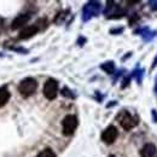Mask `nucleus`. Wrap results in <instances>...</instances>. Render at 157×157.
Here are the masks:
<instances>
[{
    "label": "nucleus",
    "mask_w": 157,
    "mask_h": 157,
    "mask_svg": "<svg viewBox=\"0 0 157 157\" xmlns=\"http://www.w3.org/2000/svg\"><path fill=\"white\" fill-rule=\"evenodd\" d=\"M38 88V81L34 78H23L18 85V92L23 97H30L35 93Z\"/></svg>",
    "instance_id": "obj_1"
},
{
    "label": "nucleus",
    "mask_w": 157,
    "mask_h": 157,
    "mask_svg": "<svg viewBox=\"0 0 157 157\" xmlns=\"http://www.w3.org/2000/svg\"><path fill=\"white\" fill-rule=\"evenodd\" d=\"M116 120L118 121V123L121 124V127L126 131H129L132 128H134L138 124V117L133 116L129 111L127 110H122L118 113V115L116 116Z\"/></svg>",
    "instance_id": "obj_2"
},
{
    "label": "nucleus",
    "mask_w": 157,
    "mask_h": 157,
    "mask_svg": "<svg viewBox=\"0 0 157 157\" xmlns=\"http://www.w3.org/2000/svg\"><path fill=\"white\" fill-rule=\"evenodd\" d=\"M78 126V120L75 115H67L62 121V132L64 136H73Z\"/></svg>",
    "instance_id": "obj_3"
},
{
    "label": "nucleus",
    "mask_w": 157,
    "mask_h": 157,
    "mask_svg": "<svg viewBox=\"0 0 157 157\" xmlns=\"http://www.w3.org/2000/svg\"><path fill=\"white\" fill-rule=\"evenodd\" d=\"M101 5L98 1H90L87 2L83 9H82V21L87 22L88 20H91L92 17H97L100 12Z\"/></svg>",
    "instance_id": "obj_4"
},
{
    "label": "nucleus",
    "mask_w": 157,
    "mask_h": 157,
    "mask_svg": "<svg viewBox=\"0 0 157 157\" xmlns=\"http://www.w3.org/2000/svg\"><path fill=\"white\" fill-rule=\"evenodd\" d=\"M58 94V81L55 78H48L44 85V96L48 100H52Z\"/></svg>",
    "instance_id": "obj_5"
},
{
    "label": "nucleus",
    "mask_w": 157,
    "mask_h": 157,
    "mask_svg": "<svg viewBox=\"0 0 157 157\" xmlns=\"http://www.w3.org/2000/svg\"><path fill=\"white\" fill-rule=\"evenodd\" d=\"M118 137V131L115 126H109L106 127L103 133H101V140L105 143V144H113Z\"/></svg>",
    "instance_id": "obj_6"
},
{
    "label": "nucleus",
    "mask_w": 157,
    "mask_h": 157,
    "mask_svg": "<svg viewBox=\"0 0 157 157\" xmlns=\"http://www.w3.org/2000/svg\"><path fill=\"white\" fill-rule=\"evenodd\" d=\"M106 9L104 11V15L108 17V18H120L122 15H123V11L121 10L120 6H116L115 2L113 1H108L106 2Z\"/></svg>",
    "instance_id": "obj_7"
},
{
    "label": "nucleus",
    "mask_w": 157,
    "mask_h": 157,
    "mask_svg": "<svg viewBox=\"0 0 157 157\" xmlns=\"http://www.w3.org/2000/svg\"><path fill=\"white\" fill-rule=\"evenodd\" d=\"M39 32V27L36 24H33V25H27L24 27L18 34V39L20 40H27L30 39L32 36H34L36 33Z\"/></svg>",
    "instance_id": "obj_8"
},
{
    "label": "nucleus",
    "mask_w": 157,
    "mask_h": 157,
    "mask_svg": "<svg viewBox=\"0 0 157 157\" xmlns=\"http://www.w3.org/2000/svg\"><path fill=\"white\" fill-rule=\"evenodd\" d=\"M29 20H30L29 15H20V16H17L15 20L11 22V27H10L11 30H17V29L22 28L23 25H25L28 23Z\"/></svg>",
    "instance_id": "obj_9"
},
{
    "label": "nucleus",
    "mask_w": 157,
    "mask_h": 157,
    "mask_svg": "<svg viewBox=\"0 0 157 157\" xmlns=\"http://www.w3.org/2000/svg\"><path fill=\"white\" fill-rule=\"evenodd\" d=\"M141 157H157V147L154 144H146L140 151Z\"/></svg>",
    "instance_id": "obj_10"
},
{
    "label": "nucleus",
    "mask_w": 157,
    "mask_h": 157,
    "mask_svg": "<svg viewBox=\"0 0 157 157\" xmlns=\"http://www.w3.org/2000/svg\"><path fill=\"white\" fill-rule=\"evenodd\" d=\"M10 98H11V93H10V91L7 88V85L1 86L0 87V108L5 106L9 103Z\"/></svg>",
    "instance_id": "obj_11"
},
{
    "label": "nucleus",
    "mask_w": 157,
    "mask_h": 157,
    "mask_svg": "<svg viewBox=\"0 0 157 157\" xmlns=\"http://www.w3.org/2000/svg\"><path fill=\"white\" fill-rule=\"evenodd\" d=\"M100 69L104 70L106 74H113L114 70H115V63L113 60H109V62H105L100 65Z\"/></svg>",
    "instance_id": "obj_12"
},
{
    "label": "nucleus",
    "mask_w": 157,
    "mask_h": 157,
    "mask_svg": "<svg viewBox=\"0 0 157 157\" xmlns=\"http://www.w3.org/2000/svg\"><path fill=\"white\" fill-rule=\"evenodd\" d=\"M36 157H56V154L53 152L52 149L46 147V149H44L42 151H40L39 155H38Z\"/></svg>",
    "instance_id": "obj_13"
},
{
    "label": "nucleus",
    "mask_w": 157,
    "mask_h": 157,
    "mask_svg": "<svg viewBox=\"0 0 157 157\" xmlns=\"http://www.w3.org/2000/svg\"><path fill=\"white\" fill-rule=\"evenodd\" d=\"M62 94L64 96V97H68V98H70V99H74L75 98V94L68 88V87H64L63 90H62Z\"/></svg>",
    "instance_id": "obj_14"
},
{
    "label": "nucleus",
    "mask_w": 157,
    "mask_h": 157,
    "mask_svg": "<svg viewBox=\"0 0 157 157\" xmlns=\"http://www.w3.org/2000/svg\"><path fill=\"white\" fill-rule=\"evenodd\" d=\"M10 50H12L15 52H18V53H28V50H25L23 47H10Z\"/></svg>",
    "instance_id": "obj_15"
},
{
    "label": "nucleus",
    "mask_w": 157,
    "mask_h": 157,
    "mask_svg": "<svg viewBox=\"0 0 157 157\" xmlns=\"http://www.w3.org/2000/svg\"><path fill=\"white\" fill-rule=\"evenodd\" d=\"M86 42V39L83 38V36H80L78 38V46H83V44Z\"/></svg>",
    "instance_id": "obj_16"
},
{
    "label": "nucleus",
    "mask_w": 157,
    "mask_h": 157,
    "mask_svg": "<svg viewBox=\"0 0 157 157\" xmlns=\"http://www.w3.org/2000/svg\"><path fill=\"white\" fill-rule=\"evenodd\" d=\"M150 5H156V6H154L152 9H154V10H157V1H151Z\"/></svg>",
    "instance_id": "obj_17"
},
{
    "label": "nucleus",
    "mask_w": 157,
    "mask_h": 157,
    "mask_svg": "<svg viewBox=\"0 0 157 157\" xmlns=\"http://www.w3.org/2000/svg\"><path fill=\"white\" fill-rule=\"evenodd\" d=\"M109 157H116V156H114V155H110Z\"/></svg>",
    "instance_id": "obj_18"
}]
</instances>
